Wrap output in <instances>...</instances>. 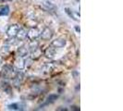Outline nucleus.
Returning <instances> with one entry per match:
<instances>
[{"label":"nucleus","mask_w":123,"mask_h":111,"mask_svg":"<svg viewBox=\"0 0 123 111\" xmlns=\"http://www.w3.org/2000/svg\"><path fill=\"white\" fill-rule=\"evenodd\" d=\"M1 63H2V59H1V57H0V65H1Z\"/></svg>","instance_id":"22"},{"label":"nucleus","mask_w":123,"mask_h":111,"mask_svg":"<svg viewBox=\"0 0 123 111\" xmlns=\"http://www.w3.org/2000/svg\"><path fill=\"white\" fill-rule=\"evenodd\" d=\"M70 109H71V110H75V111L80 110V108L79 106H77V105H71V106H70Z\"/></svg>","instance_id":"19"},{"label":"nucleus","mask_w":123,"mask_h":111,"mask_svg":"<svg viewBox=\"0 0 123 111\" xmlns=\"http://www.w3.org/2000/svg\"><path fill=\"white\" fill-rule=\"evenodd\" d=\"M19 30V26L18 24H11L8 26L6 30V35L9 38H15Z\"/></svg>","instance_id":"5"},{"label":"nucleus","mask_w":123,"mask_h":111,"mask_svg":"<svg viewBox=\"0 0 123 111\" xmlns=\"http://www.w3.org/2000/svg\"><path fill=\"white\" fill-rule=\"evenodd\" d=\"M9 14V6L7 5L0 6V16H7Z\"/></svg>","instance_id":"17"},{"label":"nucleus","mask_w":123,"mask_h":111,"mask_svg":"<svg viewBox=\"0 0 123 111\" xmlns=\"http://www.w3.org/2000/svg\"><path fill=\"white\" fill-rule=\"evenodd\" d=\"M42 5H43V8L45 9V10H47V11H54L56 9V7L54 4H52L51 2L49 1H43V3H42Z\"/></svg>","instance_id":"16"},{"label":"nucleus","mask_w":123,"mask_h":111,"mask_svg":"<svg viewBox=\"0 0 123 111\" xmlns=\"http://www.w3.org/2000/svg\"><path fill=\"white\" fill-rule=\"evenodd\" d=\"M40 33H41V31H40V30L38 28H36V27H31V29L27 31V38L30 41L37 40V38L40 37Z\"/></svg>","instance_id":"2"},{"label":"nucleus","mask_w":123,"mask_h":111,"mask_svg":"<svg viewBox=\"0 0 123 111\" xmlns=\"http://www.w3.org/2000/svg\"><path fill=\"white\" fill-rule=\"evenodd\" d=\"M7 109L9 110H17V111H21L24 109V105L21 103H13L10 105H7Z\"/></svg>","instance_id":"13"},{"label":"nucleus","mask_w":123,"mask_h":111,"mask_svg":"<svg viewBox=\"0 0 123 111\" xmlns=\"http://www.w3.org/2000/svg\"><path fill=\"white\" fill-rule=\"evenodd\" d=\"M53 34H54V32H53L51 28H49V27H44L43 29V31H41V33H40V37H41V39L43 40V41H49V40L52 39Z\"/></svg>","instance_id":"3"},{"label":"nucleus","mask_w":123,"mask_h":111,"mask_svg":"<svg viewBox=\"0 0 123 111\" xmlns=\"http://www.w3.org/2000/svg\"><path fill=\"white\" fill-rule=\"evenodd\" d=\"M57 98H58V94H55V93H51V94H49V95L46 97L45 102L43 103V105H40V108H42V107L45 106V105H49V104H53Z\"/></svg>","instance_id":"9"},{"label":"nucleus","mask_w":123,"mask_h":111,"mask_svg":"<svg viewBox=\"0 0 123 111\" xmlns=\"http://www.w3.org/2000/svg\"><path fill=\"white\" fill-rule=\"evenodd\" d=\"M17 71L15 70V68L11 65H5L3 66L1 70V78L4 80H12Z\"/></svg>","instance_id":"1"},{"label":"nucleus","mask_w":123,"mask_h":111,"mask_svg":"<svg viewBox=\"0 0 123 111\" xmlns=\"http://www.w3.org/2000/svg\"><path fill=\"white\" fill-rule=\"evenodd\" d=\"M56 110H64V111H67V110H68V108H65V107H62V106H60V107L56 108Z\"/></svg>","instance_id":"20"},{"label":"nucleus","mask_w":123,"mask_h":111,"mask_svg":"<svg viewBox=\"0 0 123 111\" xmlns=\"http://www.w3.org/2000/svg\"><path fill=\"white\" fill-rule=\"evenodd\" d=\"M66 43H67V42L64 38H56L54 41L51 42L50 45L53 46L54 48H62L66 45Z\"/></svg>","instance_id":"6"},{"label":"nucleus","mask_w":123,"mask_h":111,"mask_svg":"<svg viewBox=\"0 0 123 111\" xmlns=\"http://www.w3.org/2000/svg\"><path fill=\"white\" fill-rule=\"evenodd\" d=\"M29 53H30V50H29V46H28V44H23V45H21L20 47H18V56L25 57L26 56L29 55Z\"/></svg>","instance_id":"10"},{"label":"nucleus","mask_w":123,"mask_h":111,"mask_svg":"<svg viewBox=\"0 0 123 111\" xmlns=\"http://www.w3.org/2000/svg\"><path fill=\"white\" fill-rule=\"evenodd\" d=\"M12 80L13 85L15 87H17V88H18L22 84V82L24 80V73L18 70V71H17V73L15 74V76H14V78H13Z\"/></svg>","instance_id":"4"},{"label":"nucleus","mask_w":123,"mask_h":111,"mask_svg":"<svg viewBox=\"0 0 123 111\" xmlns=\"http://www.w3.org/2000/svg\"><path fill=\"white\" fill-rule=\"evenodd\" d=\"M15 38H17L18 41H24L25 39L27 38V31H26V30L19 28V30H18V33H17Z\"/></svg>","instance_id":"15"},{"label":"nucleus","mask_w":123,"mask_h":111,"mask_svg":"<svg viewBox=\"0 0 123 111\" xmlns=\"http://www.w3.org/2000/svg\"><path fill=\"white\" fill-rule=\"evenodd\" d=\"M28 46H29V50L31 51V50L35 49L37 47H39V42L36 41V40H33V41H31L30 43H28Z\"/></svg>","instance_id":"18"},{"label":"nucleus","mask_w":123,"mask_h":111,"mask_svg":"<svg viewBox=\"0 0 123 111\" xmlns=\"http://www.w3.org/2000/svg\"><path fill=\"white\" fill-rule=\"evenodd\" d=\"M75 30H76V31H77V32H79V33H80V27H78V26H75Z\"/></svg>","instance_id":"21"},{"label":"nucleus","mask_w":123,"mask_h":111,"mask_svg":"<svg viewBox=\"0 0 123 111\" xmlns=\"http://www.w3.org/2000/svg\"><path fill=\"white\" fill-rule=\"evenodd\" d=\"M42 54H43L42 49L40 47H37L35 49L30 51V58L32 60H37L42 56Z\"/></svg>","instance_id":"7"},{"label":"nucleus","mask_w":123,"mask_h":111,"mask_svg":"<svg viewBox=\"0 0 123 111\" xmlns=\"http://www.w3.org/2000/svg\"><path fill=\"white\" fill-rule=\"evenodd\" d=\"M14 68L17 69H23L25 68V59L24 57L18 56L14 61Z\"/></svg>","instance_id":"8"},{"label":"nucleus","mask_w":123,"mask_h":111,"mask_svg":"<svg viewBox=\"0 0 123 111\" xmlns=\"http://www.w3.org/2000/svg\"><path fill=\"white\" fill-rule=\"evenodd\" d=\"M54 68H55L54 63H47L42 67V72L43 74H49L54 70Z\"/></svg>","instance_id":"12"},{"label":"nucleus","mask_w":123,"mask_h":111,"mask_svg":"<svg viewBox=\"0 0 123 111\" xmlns=\"http://www.w3.org/2000/svg\"><path fill=\"white\" fill-rule=\"evenodd\" d=\"M65 11H66V13L68 15V17L69 18H71L72 19H74V20H76V21H79V19H80V14L79 13H76L74 12V11H71L68 7H66L65 8Z\"/></svg>","instance_id":"14"},{"label":"nucleus","mask_w":123,"mask_h":111,"mask_svg":"<svg viewBox=\"0 0 123 111\" xmlns=\"http://www.w3.org/2000/svg\"><path fill=\"white\" fill-rule=\"evenodd\" d=\"M55 50L53 46H48L46 49L43 51V56L46 57V58H49V59H52L54 56H55Z\"/></svg>","instance_id":"11"}]
</instances>
